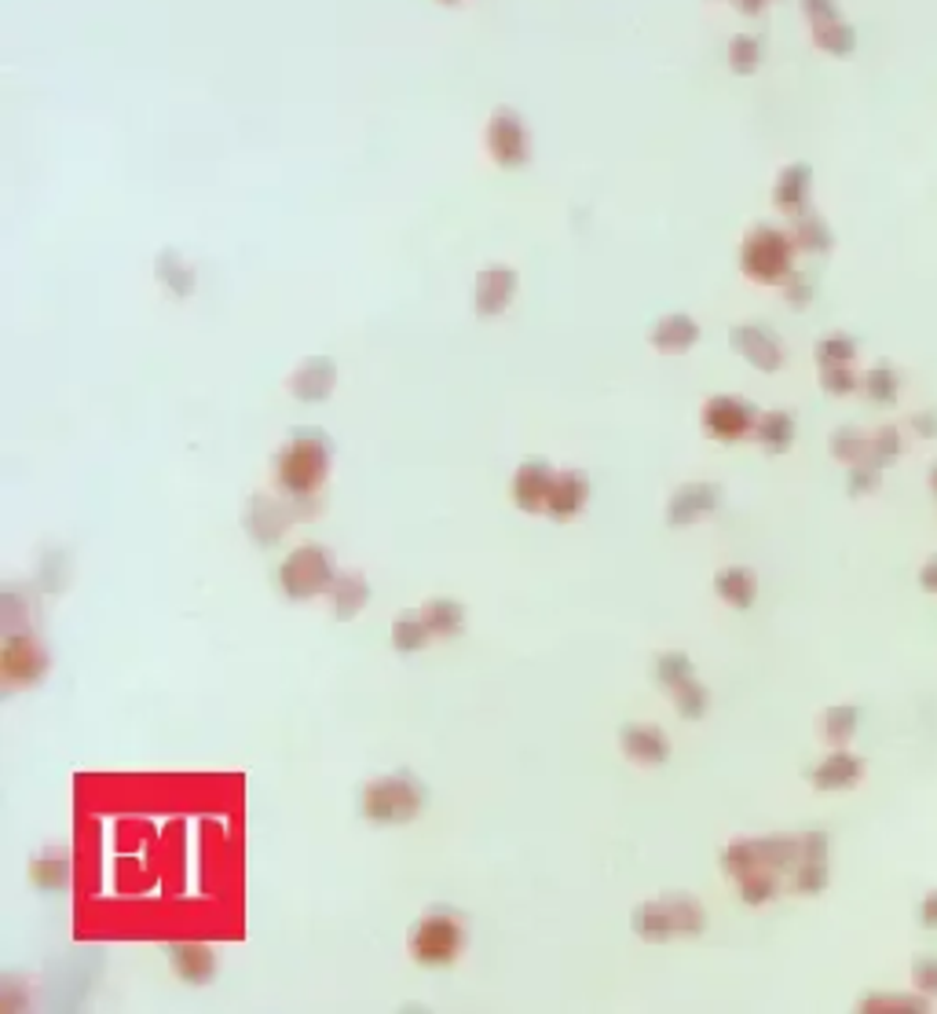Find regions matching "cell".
Here are the masks:
<instances>
[{
    "label": "cell",
    "mask_w": 937,
    "mask_h": 1014,
    "mask_svg": "<svg viewBox=\"0 0 937 1014\" xmlns=\"http://www.w3.org/2000/svg\"><path fill=\"white\" fill-rule=\"evenodd\" d=\"M426 802L429 788L407 769L385 773V777L370 780L359 795V810L370 824H407V820H414L426 810Z\"/></svg>",
    "instance_id": "3957f363"
},
{
    "label": "cell",
    "mask_w": 937,
    "mask_h": 1014,
    "mask_svg": "<svg viewBox=\"0 0 937 1014\" xmlns=\"http://www.w3.org/2000/svg\"><path fill=\"white\" fill-rule=\"evenodd\" d=\"M468 941L465 919L448 905H437L410 927V956L421 967H451Z\"/></svg>",
    "instance_id": "5b68a950"
},
{
    "label": "cell",
    "mask_w": 937,
    "mask_h": 1014,
    "mask_svg": "<svg viewBox=\"0 0 937 1014\" xmlns=\"http://www.w3.org/2000/svg\"><path fill=\"white\" fill-rule=\"evenodd\" d=\"M857 722H861V711L853 708V703H836V708H828L820 714V736H825V744L831 747H846L857 733Z\"/></svg>",
    "instance_id": "484cf974"
},
{
    "label": "cell",
    "mask_w": 937,
    "mask_h": 1014,
    "mask_svg": "<svg viewBox=\"0 0 937 1014\" xmlns=\"http://www.w3.org/2000/svg\"><path fill=\"white\" fill-rule=\"evenodd\" d=\"M696 337H700V330H696L692 319H685V315H670V319H663V323L656 326L653 345H656V348H663V352H685V348L692 345Z\"/></svg>",
    "instance_id": "f546056e"
},
{
    "label": "cell",
    "mask_w": 937,
    "mask_h": 1014,
    "mask_svg": "<svg viewBox=\"0 0 937 1014\" xmlns=\"http://www.w3.org/2000/svg\"><path fill=\"white\" fill-rule=\"evenodd\" d=\"M787 290H791L787 298H791L795 304H806V301H809V282H798V279H795V282H787Z\"/></svg>",
    "instance_id": "bcb514c9"
},
{
    "label": "cell",
    "mask_w": 937,
    "mask_h": 1014,
    "mask_svg": "<svg viewBox=\"0 0 937 1014\" xmlns=\"http://www.w3.org/2000/svg\"><path fill=\"white\" fill-rule=\"evenodd\" d=\"M30 883L44 894H60L71 886V857L60 850H44L30 861Z\"/></svg>",
    "instance_id": "7402d4cb"
},
{
    "label": "cell",
    "mask_w": 937,
    "mask_h": 1014,
    "mask_svg": "<svg viewBox=\"0 0 937 1014\" xmlns=\"http://www.w3.org/2000/svg\"><path fill=\"white\" fill-rule=\"evenodd\" d=\"M919 586L927 590V594H937V557H930V561L919 568Z\"/></svg>",
    "instance_id": "f6af8a7d"
},
{
    "label": "cell",
    "mask_w": 937,
    "mask_h": 1014,
    "mask_svg": "<svg viewBox=\"0 0 937 1014\" xmlns=\"http://www.w3.org/2000/svg\"><path fill=\"white\" fill-rule=\"evenodd\" d=\"M513 290H517V276H513V271L506 268L484 271V276H480V293H476L480 315H498L502 308L509 304Z\"/></svg>",
    "instance_id": "603a6c76"
},
{
    "label": "cell",
    "mask_w": 937,
    "mask_h": 1014,
    "mask_svg": "<svg viewBox=\"0 0 937 1014\" xmlns=\"http://www.w3.org/2000/svg\"><path fill=\"white\" fill-rule=\"evenodd\" d=\"M670 697H674V708H678V714L685 718V722H700V718L707 714V708H711V692H707L696 678L689 681V686L674 689Z\"/></svg>",
    "instance_id": "d6a6232c"
},
{
    "label": "cell",
    "mask_w": 937,
    "mask_h": 1014,
    "mask_svg": "<svg viewBox=\"0 0 937 1014\" xmlns=\"http://www.w3.org/2000/svg\"><path fill=\"white\" fill-rule=\"evenodd\" d=\"M631 930L642 941L692 938V934L707 930V913L689 894H667V897H659V902L637 905L631 916Z\"/></svg>",
    "instance_id": "277c9868"
},
{
    "label": "cell",
    "mask_w": 937,
    "mask_h": 1014,
    "mask_svg": "<svg viewBox=\"0 0 937 1014\" xmlns=\"http://www.w3.org/2000/svg\"><path fill=\"white\" fill-rule=\"evenodd\" d=\"M828 835L825 831H803V861L791 872V891L814 897L828 891Z\"/></svg>",
    "instance_id": "7c38bea8"
},
{
    "label": "cell",
    "mask_w": 937,
    "mask_h": 1014,
    "mask_svg": "<svg viewBox=\"0 0 937 1014\" xmlns=\"http://www.w3.org/2000/svg\"><path fill=\"white\" fill-rule=\"evenodd\" d=\"M861 777H864V758H857L842 747L831 751L817 769H809V784L817 791H846L853 784H861Z\"/></svg>",
    "instance_id": "9a60e30c"
},
{
    "label": "cell",
    "mask_w": 937,
    "mask_h": 1014,
    "mask_svg": "<svg viewBox=\"0 0 937 1014\" xmlns=\"http://www.w3.org/2000/svg\"><path fill=\"white\" fill-rule=\"evenodd\" d=\"M754 436L769 454H784L791 451L795 443V418L787 414V410H769V414L758 418V425H754Z\"/></svg>",
    "instance_id": "d4e9b609"
},
{
    "label": "cell",
    "mask_w": 937,
    "mask_h": 1014,
    "mask_svg": "<svg viewBox=\"0 0 937 1014\" xmlns=\"http://www.w3.org/2000/svg\"><path fill=\"white\" fill-rule=\"evenodd\" d=\"M330 473V436L323 429H297L276 459V481L286 498L312 506Z\"/></svg>",
    "instance_id": "6da1fadb"
},
{
    "label": "cell",
    "mask_w": 937,
    "mask_h": 1014,
    "mask_svg": "<svg viewBox=\"0 0 937 1014\" xmlns=\"http://www.w3.org/2000/svg\"><path fill=\"white\" fill-rule=\"evenodd\" d=\"M330 601H334V615L341 623L356 619V615L367 608L370 601V586L359 572H337L334 586H330Z\"/></svg>",
    "instance_id": "ffe728a7"
},
{
    "label": "cell",
    "mask_w": 937,
    "mask_h": 1014,
    "mask_svg": "<svg viewBox=\"0 0 937 1014\" xmlns=\"http://www.w3.org/2000/svg\"><path fill=\"white\" fill-rule=\"evenodd\" d=\"M169 963H173V971L187 985H209L216 978V952L209 945H194V941L169 945Z\"/></svg>",
    "instance_id": "2e32d148"
},
{
    "label": "cell",
    "mask_w": 937,
    "mask_h": 1014,
    "mask_svg": "<svg viewBox=\"0 0 937 1014\" xmlns=\"http://www.w3.org/2000/svg\"><path fill=\"white\" fill-rule=\"evenodd\" d=\"M820 385L831 396H850L861 389V378H853L850 367H820Z\"/></svg>",
    "instance_id": "60d3db41"
},
{
    "label": "cell",
    "mask_w": 937,
    "mask_h": 1014,
    "mask_svg": "<svg viewBox=\"0 0 937 1014\" xmlns=\"http://www.w3.org/2000/svg\"><path fill=\"white\" fill-rule=\"evenodd\" d=\"M912 429H916L919 436H937V414L934 410H923V414L912 418Z\"/></svg>",
    "instance_id": "ee69618b"
},
{
    "label": "cell",
    "mask_w": 937,
    "mask_h": 1014,
    "mask_svg": "<svg viewBox=\"0 0 937 1014\" xmlns=\"http://www.w3.org/2000/svg\"><path fill=\"white\" fill-rule=\"evenodd\" d=\"M806 198H809V169L791 165L780 176V184H776V202H780V209L798 213L806 205Z\"/></svg>",
    "instance_id": "4dcf8cb0"
},
{
    "label": "cell",
    "mask_w": 937,
    "mask_h": 1014,
    "mask_svg": "<svg viewBox=\"0 0 937 1014\" xmlns=\"http://www.w3.org/2000/svg\"><path fill=\"white\" fill-rule=\"evenodd\" d=\"M553 481H557V470L550 462H542V459L524 462L517 476H513V503L524 513H546Z\"/></svg>",
    "instance_id": "4fadbf2b"
},
{
    "label": "cell",
    "mask_w": 937,
    "mask_h": 1014,
    "mask_svg": "<svg viewBox=\"0 0 937 1014\" xmlns=\"http://www.w3.org/2000/svg\"><path fill=\"white\" fill-rule=\"evenodd\" d=\"M733 348L747 363H754L758 370H776L784 363L780 341H776L769 330H762V326H736L733 330Z\"/></svg>",
    "instance_id": "e0dca14e"
},
{
    "label": "cell",
    "mask_w": 937,
    "mask_h": 1014,
    "mask_svg": "<svg viewBox=\"0 0 937 1014\" xmlns=\"http://www.w3.org/2000/svg\"><path fill=\"white\" fill-rule=\"evenodd\" d=\"M293 506H304V503H297V498L279 503V498L257 495L246 509V528H249V535H254V542H260V546L279 542L282 531L290 528V517H308L304 509H293ZM308 509H315V506H308Z\"/></svg>",
    "instance_id": "30bf717a"
},
{
    "label": "cell",
    "mask_w": 937,
    "mask_h": 1014,
    "mask_svg": "<svg viewBox=\"0 0 937 1014\" xmlns=\"http://www.w3.org/2000/svg\"><path fill=\"white\" fill-rule=\"evenodd\" d=\"M722 484H681L667 503L670 528H689V524L711 517L722 506Z\"/></svg>",
    "instance_id": "8fae6325"
},
{
    "label": "cell",
    "mask_w": 937,
    "mask_h": 1014,
    "mask_svg": "<svg viewBox=\"0 0 937 1014\" xmlns=\"http://www.w3.org/2000/svg\"><path fill=\"white\" fill-rule=\"evenodd\" d=\"M758 425V407L740 400V396H714L711 403L703 407V429L711 432L714 440L733 443L740 436Z\"/></svg>",
    "instance_id": "9c48e42d"
},
{
    "label": "cell",
    "mask_w": 937,
    "mask_h": 1014,
    "mask_svg": "<svg viewBox=\"0 0 937 1014\" xmlns=\"http://www.w3.org/2000/svg\"><path fill=\"white\" fill-rule=\"evenodd\" d=\"M334 579H337L334 557H330L326 546H315V542L297 546V550L286 557L282 568H279V586L290 601H308L315 594H330Z\"/></svg>",
    "instance_id": "8992f818"
},
{
    "label": "cell",
    "mask_w": 937,
    "mask_h": 1014,
    "mask_svg": "<svg viewBox=\"0 0 937 1014\" xmlns=\"http://www.w3.org/2000/svg\"><path fill=\"white\" fill-rule=\"evenodd\" d=\"M916 919H919L927 930H937V891H930V894L919 902V913H916Z\"/></svg>",
    "instance_id": "7bdbcfd3"
},
{
    "label": "cell",
    "mask_w": 937,
    "mask_h": 1014,
    "mask_svg": "<svg viewBox=\"0 0 937 1014\" xmlns=\"http://www.w3.org/2000/svg\"><path fill=\"white\" fill-rule=\"evenodd\" d=\"M861 389H864V396L872 403H894L897 392H901V385H897V374H894L890 363H875V367L861 378Z\"/></svg>",
    "instance_id": "1f68e13d"
},
{
    "label": "cell",
    "mask_w": 937,
    "mask_h": 1014,
    "mask_svg": "<svg viewBox=\"0 0 937 1014\" xmlns=\"http://www.w3.org/2000/svg\"><path fill=\"white\" fill-rule=\"evenodd\" d=\"M857 1007H861V1011H927L930 1000H923V993H916V996H901V993L883 996V993H875V996L861 1000Z\"/></svg>",
    "instance_id": "ab89813d"
},
{
    "label": "cell",
    "mask_w": 937,
    "mask_h": 1014,
    "mask_svg": "<svg viewBox=\"0 0 937 1014\" xmlns=\"http://www.w3.org/2000/svg\"><path fill=\"white\" fill-rule=\"evenodd\" d=\"M421 615H426L432 637H459L462 626H465V605H462V601H454V597H432V601H426Z\"/></svg>",
    "instance_id": "cb8c5ba5"
},
{
    "label": "cell",
    "mask_w": 937,
    "mask_h": 1014,
    "mask_svg": "<svg viewBox=\"0 0 937 1014\" xmlns=\"http://www.w3.org/2000/svg\"><path fill=\"white\" fill-rule=\"evenodd\" d=\"M740 902L744 905H765L780 894V872H754L747 880H740Z\"/></svg>",
    "instance_id": "836d02e7"
},
{
    "label": "cell",
    "mask_w": 937,
    "mask_h": 1014,
    "mask_svg": "<svg viewBox=\"0 0 937 1014\" xmlns=\"http://www.w3.org/2000/svg\"><path fill=\"white\" fill-rule=\"evenodd\" d=\"M857 356V341L850 334H828L817 341V363L820 367H850Z\"/></svg>",
    "instance_id": "e575fe53"
},
{
    "label": "cell",
    "mask_w": 937,
    "mask_h": 1014,
    "mask_svg": "<svg viewBox=\"0 0 937 1014\" xmlns=\"http://www.w3.org/2000/svg\"><path fill=\"white\" fill-rule=\"evenodd\" d=\"M714 594L725 601L729 608L747 612L758 601V575L744 564H729L714 575Z\"/></svg>",
    "instance_id": "d6986e66"
},
{
    "label": "cell",
    "mask_w": 937,
    "mask_h": 1014,
    "mask_svg": "<svg viewBox=\"0 0 937 1014\" xmlns=\"http://www.w3.org/2000/svg\"><path fill=\"white\" fill-rule=\"evenodd\" d=\"M831 454H836L842 465L872 459V432H864V429H857V425L836 429V432H831Z\"/></svg>",
    "instance_id": "4316f807"
},
{
    "label": "cell",
    "mask_w": 937,
    "mask_h": 1014,
    "mask_svg": "<svg viewBox=\"0 0 937 1014\" xmlns=\"http://www.w3.org/2000/svg\"><path fill=\"white\" fill-rule=\"evenodd\" d=\"M586 498H590V481H586V476L575 473V470L557 473L550 503H546V517L557 520V524L571 520L582 506H586Z\"/></svg>",
    "instance_id": "ac0fdd59"
},
{
    "label": "cell",
    "mask_w": 937,
    "mask_h": 1014,
    "mask_svg": "<svg viewBox=\"0 0 937 1014\" xmlns=\"http://www.w3.org/2000/svg\"><path fill=\"white\" fill-rule=\"evenodd\" d=\"M432 641V630L426 623V615L421 612H403L399 619L392 623V645L396 652H421Z\"/></svg>",
    "instance_id": "83f0119b"
},
{
    "label": "cell",
    "mask_w": 937,
    "mask_h": 1014,
    "mask_svg": "<svg viewBox=\"0 0 937 1014\" xmlns=\"http://www.w3.org/2000/svg\"><path fill=\"white\" fill-rule=\"evenodd\" d=\"M795 242L803 246V249H809V254H825V249H831V231H828V224L825 220H817V216H803L798 220V227H795Z\"/></svg>",
    "instance_id": "f35d334b"
},
{
    "label": "cell",
    "mask_w": 937,
    "mask_h": 1014,
    "mask_svg": "<svg viewBox=\"0 0 937 1014\" xmlns=\"http://www.w3.org/2000/svg\"><path fill=\"white\" fill-rule=\"evenodd\" d=\"M744 271L754 282H784L791 276V242L773 227H758L744 242Z\"/></svg>",
    "instance_id": "ba28073f"
},
{
    "label": "cell",
    "mask_w": 937,
    "mask_h": 1014,
    "mask_svg": "<svg viewBox=\"0 0 937 1014\" xmlns=\"http://www.w3.org/2000/svg\"><path fill=\"white\" fill-rule=\"evenodd\" d=\"M905 454V436H901L897 425H879L872 432V462H879L886 470L890 462Z\"/></svg>",
    "instance_id": "8d00e7d4"
},
{
    "label": "cell",
    "mask_w": 937,
    "mask_h": 1014,
    "mask_svg": "<svg viewBox=\"0 0 937 1014\" xmlns=\"http://www.w3.org/2000/svg\"><path fill=\"white\" fill-rule=\"evenodd\" d=\"M692 678H696V667H692V659L681 652V648H670V652H659L656 656V681L667 692L689 686Z\"/></svg>",
    "instance_id": "f1b7e54d"
},
{
    "label": "cell",
    "mask_w": 937,
    "mask_h": 1014,
    "mask_svg": "<svg viewBox=\"0 0 937 1014\" xmlns=\"http://www.w3.org/2000/svg\"><path fill=\"white\" fill-rule=\"evenodd\" d=\"M623 755L637 766H663L670 758V740L659 725H623L620 729Z\"/></svg>",
    "instance_id": "5bb4252c"
},
{
    "label": "cell",
    "mask_w": 937,
    "mask_h": 1014,
    "mask_svg": "<svg viewBox=\"0 0 937 1014\" xmlns=\"http://www.w3.org/2000/svg\"><path fill=\"white\" fill-rule=\"evenodd\" d=\"M0 675H4L8 689L37 686V681L49 675V648H44L30 630L4 634V645H0Z\"/></svg>",
    "instance_id": "52a82bcc"
},
{
    "label": "cell",
    "mask_w": 937,
    "mask_h": 1014,
    "mask_svg": "<svg viewBox=\"0 0 937 1014\" xmlns=\"http://www.w3.org/2000/svg\"><path fill=\"white\" fill-rule=\"evenodd\" d=\"M912 985H916V993L923 996H937V960L934 956H916L912 960Z\"/></svg>",
    "instance_id": "b9f144b4"
},
{
    "label": "cell",
    "mask_w": 937,
    "mask_h": 1014,
    "mask_svg": "<svg viewBox=\"0 0 937 1014\" xmlns=\"http://www.w3.org/2000/svg\"><path fill=\"white\" fill-rule=\"evenodd\" d=\"M798 861H803V835H754L729 842L722 850V872L733 883L747 880L754 872L791 875Z\"/></svg>",
    "instance_id": "7a4b0ae2"
},
{
    "label": "cell",
    "mask_w": 937,
    "mask_h": 1014,
    "mask_svg": "<svg viewBox=\"0 0 937 1014\" xmlns=\"http://www.w3.org/2000/svg\"><path fill=\"white\" fill-rule=\"evenodd\" d=\"M930 492L937 495V462H934V470H930Z\"/></svg>",
    "instance_id": "7dc6e473"
},
{
    "label": "cell",
    "mask_w": 937,
    "mask_h": 1014,
    "mask_svg": "<svg viewBox=\"0 0 937 1014\" xmlns=\"http://www.w3.org/2000/svg\"><path fill=\"white\" fill-rule=\"evenodd\" d=\"M879 484H883V465L879 462L864 459V462L850 465V476H846V492H850V498L872 495V492H879Z\"/></svg>",
    "instance_id": "d590c367"
},
{
    "label": "cell",
    "mask_w": 937,
    "mask_h": 1014,
    "mask_svg": "<svg viewBox=\"0 0 937 1014\" xmlns=\"http://www.w3.org/2000/svg\"><path fill=\"white\" fill-rule=\"evenodd\" d=\"M817 44H820L825 52L846 55V52H853V30L846 26V22H839V19L817 22Z\"/></svg>",
    "instance_id": "74e56055"
},
{
    "label": "cell",
    "mask_w": 937,
    "mask_h": 1014,
    "mask_svg": "<svg viewBox=\"0 0 937 1014\" xmlns=\"http://www.w3.org/2000/svg\"><path fill=\"white\" fill-rule=\"evenodd\" d=\"M330 389H334V363L330 359H308L290 378V392L297 400H308V403L326 400Z\"/></svg>",
    "instance_id": "44dd1931"
}]
</instances>
